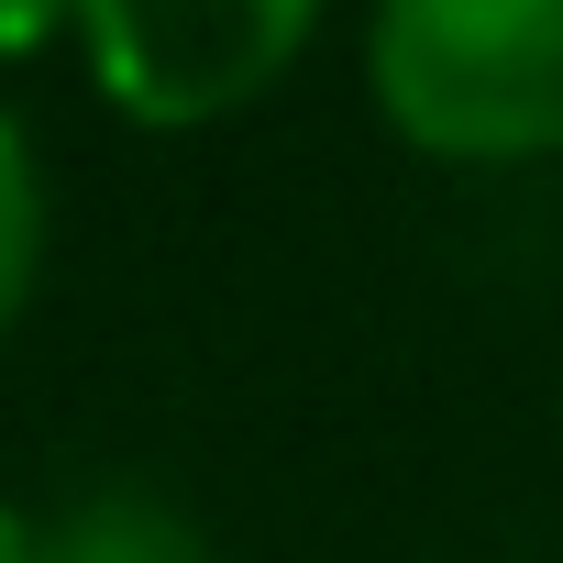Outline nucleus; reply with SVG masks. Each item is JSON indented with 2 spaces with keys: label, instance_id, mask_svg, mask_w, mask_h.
Returning <instances> with one entry per match:
<instances>
[{
  "label": "nucleus",
  "instance_id": "nucleus-4",
  "mask_svg": "<svg viewBox=\"0 0 563 563\" xmlns=\"http://www.w3.org/2000/svg\"><path fill=\"white\" fill-rule=\"evenodd\" d=\"M45 254H56V188H45V144L34 122L0 100V343H12L45 299Z\"/></svg>",
  "mask_w": 563,
  "mask_h": 563
},
{
  "label": "nucleus",
  "instance_id": "nucleus-1",
  "mask_svg": "<svg viewBox=\"0 0 563 563\" xmlns=\"http://www.w3.org/2000/svg\"><path fill=\"white\" fill-rule=\"evenodd\" d=\"M354 67L365 111L420 166L563 155V0H387Z\"/></svg>",
  "mask_w": 563,
  "mask_h": 563
},
{
  "label": "nucleus",
  "instance_id": "nucleus-2",
  "mask_svg": "<svg viewBox=\"0 0 563 563\" xmlns=\"http://www.w3.org/2000/svg\"><path fill=\"white\" fill-rule=\"evenodd\" d=\"M100 111L133 133H210L288 89V67L321 45L310 0H100L67 23Z\"/></svg>",
  "mask_w": 563,
  "mask_h": 563
},
{
  "label": "nucleus",
  "instance_id": "nucleus-3",
  "mask_svg": "<svg viewBox=\"0 0 563 563\" xmlns=\"http://www.w3.org/2000/svg\"><path fill=\"white\" fill-rule=\"evenodd\" d=\"M34 563H210V541L166 486L122 475V486H89L56 519H34Z\"/></svg>",
  "mask_w": 563,
  "mask_h": 563
},
{
  "label": "nucleus",
  "instance_id": "nucleus-5",
  "mask_svg": "<svg viewBox=\"0 0 563 563\" xmlns=\"http://www.w3.org/2000/svg\"><path fill=\"white\" fill-rule=\"evenodd\" d=\"M0 563H34V508L0 486Z\"/></svg>",
  "mask_w": 563,
  "mask_h": 563
}]
</instances>
